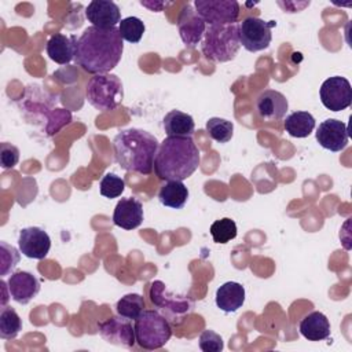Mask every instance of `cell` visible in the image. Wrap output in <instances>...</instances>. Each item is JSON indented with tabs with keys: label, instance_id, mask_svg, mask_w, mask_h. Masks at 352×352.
<instances>
[{
	"label": "cell",
	"instance_id": "1",
	"mask_svg": "<svg viewBox=\"0 0 352 352\" xmlns=\"http://www.w3.org/2000/svg\"><path fill=\"white\" fill-rule=\"evenodd\" d=\"M124 51L118 28L100 29L88 26L77 41L74 60L91 74H106L121 60Z\"/></svg>",
	"mask_w": 352,
	"mask_h": 352
},
{
	"label": "cell",
	"instance_id": "2",
	"mask_svg": "<svg viewBox=\"0 0 352 352\" xmlns=\"http://www.w3.org/2000/svg\"><path fill=\"white\" fill-rule=\"evenodd\" d=\"M199 161V148L191 138L168 136L158 146L154 172L160 180L183 182L197 170Z\"/></svg>",
	"mask_w": 352,
	"mask_h": 352
},
{
	"label": "cell",
	"instance_id": "3",
	"mask_svg": "<svg viewBox=\"0 0 352 352\" xmlns=\"http://www.w3.org/2000/svg\"><path fill=\"white\" fill-rule=\"evenodd\" d=\"M158 146L157 138L140 128L122 129L113 139L117 164L122 169L139 175L151 173Z\"/></svg>",
	"mask_w": 352,
	"mask_h": 352
},
{
	"label": "cell",
	"instance_id": "4",
	"mask_svg": "<svg viewBox=\"0 0 352 352\" xmlns=\"http://www.w3.org/2000/svg\"><path fill=\"white\" fill-rule=\"evenodd\" d=\"M241 47L238 25H209L204 34L202 54L213 62L232 60Z\"/></svg>",
	"mask_w": 352,
	"mask_h": 352
},
{
	"label": "cell",
	"instance_id": "5",
	"mask_svg": "<svg viewBox=\"0 0 352 352\" xmlns=\"http://www.w3.org/2000/svg\"><path fill=\"white\" fill-rule=\"evenodd\" d=\"M133 329L138 345L148 351L162 348L172 337L169 320L155 309H143L135 319Z\"/></svg>",
	"mask_w": 352,
	"mask_h": 352
},
{
	"label": "cell",
	"instance_id": "6",
	"mask_svg": "<svg viewBox=\"0 0 352 352\" xmlns=\"http://www.w3.org/2000/svg\"><path fill=\"white\" fill-rule=\"evenodd\" d=\"M85 96L88 103L99 111L114 110L124 99V87L116 74H96L89 78Z\"/></svg>",
	"mask_w": 352,
	"mask_h": 352
},
{
	"label": "cell",
	"instance_id": "7",
	"mask_svg": "<svg viewBox=\"0 0 352 352\" xmlns=\"http://www.w3.org/2000/svg\"><path fill=\"white\" fill-rule=\"evenodd\" d=\"M276 25L275 21H264L257 16H246L238 25V36L241 45L249 52L265 50L272 40L271 29Z\"/></svg>",
	"mask_w": 352,
	"mask_h": 352
},
{
	"label": "cell",
	"instance_id": "8",
	"mask_svg": "<svg viewBox=\"0 0 352 352\" xmlns=\"http://www.w3.org/2000/svg\"><path fill=\"white\" fill-rule=\"evenodd\" d=\"M150 300L151 302L164 311H168L172 316L182 319L188 316L194 309V301L191 297L182 294L176 296L172 293L162 280H154L150 286Z\"/></svg>",
	"mask_w": 352,
	"mask_h": 352
},
{
	"label": "cell",
	"instance_id": "9",
	"mask_svg": "<svg viewBox=\"0 0 352 352\" xmlns=\"http://www.w3.org/2000/svg\"><path fill=\"white\" fill-rule=\"evenodd\" d=\"M194 7L209 25H231L239 16V4L235 0H195Z\"/></svg>",
	"mask_w": 352,
	"mask_h": 352
},
{
	"label": "cell",
	"instance_id": "10",
	"mask_svg": "<svg viewBox=\"0 0 352 352\" xmlns=\"http://www.w3.org/2000/svg\"><path fill=\"white\" fill-rule=\"evenodd\" d=\"M322 104L331 111H341L351 106L352 87L351 82L341 76H333L323 81L319 89Z\"/></svg>",
	"mask_w": 352,
	"mask_h": 352
},
{
	"label": "cell",
	"instance_id": "11",
	"mask_svg": "<svg viewBox=\"0 0 352 352\" xmlns=\"http://www.w3.org/2000/svg\"><path fill=\"white\" fill-rule=\"evenodd\" d=\"M100 337L113 345L132 348L136 342L135 329L129 319L118 315L110 316L109 319L98 323Z\"/></svg>",
	"mask_w": 352,
	"mask_h": 352
},
{
	"label": "cell",
	"instance_id": "12",
	"mask_svg": "<svg viewBox=\"0 0 352 352\" xmlns=\"http://www.w3.org/2000/svg\"><path fill=\"white\" fill-rule=\"evenodd\" d=\"M18 245L19 252L23 256L34 260H43L50 253L51 238L40 227H26L19 231Z\"/></svg>",
	"mask_w": 352,
	"mask_h": 352
},
{
	"label": "cell",
	"instance_id": "13",
	"mask_svg": "<svg viewBox=\"0 0 352 352\" xmlns=\"http://www.w3.org/2000/svg\"><path fill=\"white\" fill-rule=\"evenodd\" d=\"M315 136L323 148L333 153L344 150L348 146L349 139L346 124L336 118H327L322 121L316 129Z\"/></svg>",
	"mask_w": 352,
	"mask_h": 352
},
{
	"label": "cell",
	"instance_id": "14",
	"mask_svg": "<svg viewBox=\"0 0 352 352\" xmlns=\"http://www.w3.org/2000/svg\"><path fill=\"white\" fill-rule=\"evenodd\" d=\"M179 34L186 47H195L204 37L206 30V23L197 14L191 4L183 7L177 19Z\"/></svg>",
	"mask_w": 352,
	"mask_h": 352
},
{
	"label": "cell",
	"instance_id": "15",
	"mask_svg": "<svg viewBox=\"0 0 352 352\" xmlns=\"http://www.w3.org/2000/svg\"><path fill=\"white\" fill-rule=\"evenodd\" d=\"M85 18L95 28L113 29L121 22V11L114 1L92 0L85 8Z\"/></svg>",
	"mask_w": 352,
	"mask_h": 352
},
{
	"label": "cell",
	"instance_id": "16",
	"mask_svg": "<svg viewBox=\"0 0 352 352\" xmlns=\"http://www.w3.org/2000/svg\"><path fill=\"white\" fill-rule=\"evenodd\" d=\"M287 109L289 102L286 96L275 89H265L256 99L257 116L265 121L282 120Z\"/></svg>",
	"mask_w": 352,
	"mask_h": 352
},
{
	"label": "cell",
	"instance_id": "17",
	"mask_svg": "<svg viewBox=\"0 0 352 352\" xmlns=\"http://www.w3.org/2000/svg\"><path fill=\"white\" fill-rule=\"evenodd\" d=\"M7 287L10 290V297L15 302L25 305L38 294L40 282L33 274L28 271H18L10 275Z\"/></svg>",
	"mask_w": 352,
	"mask_h": 352
},
{
	"label": "cell",
	"instance_id": "18",
	"mask_svg": "<svg viewBox=\"0 0 352 352\" xmlns=\"http://www.w3.org/2000/svg\"><path fill=\"white\" fill-rule=\"evenodd\" d=\"M143 206L135 197L121 198L113 212V223L124 230H135L143 221Z\"/></svg>",
	"mask_w": 352,
	"mask_h": 352
},
{
	"label": "cell",
	"instance_id": "19",
	"mask_svg": "<svg viewBox=\"0 0 352 352\" xmlns=\"http://www.w3.org/2000/svg\"><path fill=\"white\" fill-rule=\"evenodd\" d=\"M77 41L78 40L76 38V36L55 33L48 38L45 44L47 55L58 65L70 63L76 58Z\"/></svg>",
	"mask_w": 352,
	"mask_h": 352
},
{
	"label": "cell",
	"instance_id": "20",
	"mask_svg": "<svg viewBox=\"0 0 352 352\" xmlns=\"http://www.w3.org/2000/svg\"><path fill=\"white\" fill-rule=\"evenodd\" d=\"M298 330L308 341H322L330 336V322L324 314L314 311L300 320Z\"/></svg>",
	"mask_w": 352,
	"mask_h": 352
},
{
	"label": "cell",
	"instance_id": "21",
	"mask_svg": "<svg viewBox=\"0 0 352 352\" xmlns=\"http://www.w3.org/2000/svg\"><path fill=\"white\" fill-rule=\"evenodd\" d=\"M214 300L223 312H235L245 302V287L238 282H226L217 287Z\"/></svg>",
	"mask_w": 352,
	"mask_h": 352
},
{
	"label": "cell",
	"instance_id": "22",
	"mask_svg": "<svg viewBox=\"0 0 352 352\" xmlns=\"http://www.w3.org/2000/svg\"><path fill=\"white\" fill-rule=\"evenodd\" d=\"M162 126L168 136L191 138L195 131L194 118L180 110H170L166 113L162 120Z\"/></svg>",
	"mask_w": 352,
	"mask_h": 352
},
{
	"label": "cell",
	"instance_id": "23",
	"mask_svg": "<svg viewBox=\"0 0 352 352\" xmlns=\"http://www.w3.org/2000/svg\"><path fill=\"white\" fill-rule=\"evenodd\" d=\"M158 199L166 208L182 209L188 199V188L180 180H169L160 188Z\"/></svg>",
	"mask_w": 352,
	"mask_h": 352
},
{
	"label": "cell",
	"instance_id": "24",
	"mask_svg": "<svg viewBox=\"0 0 352 352\" xmlns=\"http://www.w3.org/2000/svg\"><path fill=\"white\" fill-rule=\"evenodd\" d=\"M285 131L293 138H307L315 129V118L309 111H293L285 118Z\"/></svg>",
	"mask_w": 352,
	"mask_h": 352
},
{
	"label": "cell",
	"instance_id": "25",
	"mask_svg": "<svg viewBox=\"0 0 352 352\" xmlns=\"http://www.w3.org/2000/svg\"><path fill=\"white\" fill-rule=\"evenodd\" d=\"M22 330V319L11 307L1 308L0 312V337L3 340H14Z\"/></svg>",
	"mask_w": 352,
	"mask_h": 352
},
{
	"label": "cell",
	"instance_id": "26",
	"mask_svg": "<svg viewBox=\"0 0 352 352\" xmlns=\"http://www.w3.org/2000/svg\"><path fill=\"white\" fill-rule=\"evenodd\" d=\"M146 308L144 298L138 293H129L121 297L116 304V311L118 315L126 319H136Z\"/></svg>",
	"mask_w": 352,
	"mask_h": 352
},
{
	"label": "cell",
	"instance_id": "27",
	"mask_svg": "<svg viewBox=\"0 0 352 352\" xmlns=\"http://www.w3.org/2000/svg\"><path fill=\"white\" fill-rule=\"evenodd\" d=\"M206 132L217 143H227L234 135V124L226 118L212 117L206 121Z\"/></svg>",
	"mask_w": 352,
	"mask_h": 352
},
{
	"label": "cell",
	"instance_id": "28",
	"mask_svg": "<svg viewBox=\"0 0 352 352\" xmlns=\"http://www.w3.org/2000/svg\"><path fill=\"white\" fill-rule=\"evenodd\" d=\"M144 30L146 26L143 21L138 16H126L121 19V22L118 23V32L121 38L132 44L139 43L142 40Z\"/></svg>",
	"mask_w": 352,
	"mask_h": 352
},
{
	"label": "cell",
	"instance_id": "29",
	"mask_svg": "<svg viewBox=\"0 0 352 352\" xmlns=\"http://www.w3.org/2000/svg\"><path fill=\"white\" fill-rule=\"evenodd\" d=\"M210 235L216 243H227L236 236V224L230 217L216 220L210 226Z\"/></svg>",
	"mask_w": 352,
	"mask_h": 352
},
{
	"label": "cell",
	"instance_id": "30",
	"mask_svg": "<svg viewBox=\"0 0 352 352\" xmlns=\"http://www.w3.org/2000/svg\"><path fill=\"white\" fill-rule=\"evenodd\" d=\"M125 190V182L116 173H106L99 183V191L106 198H117Z\"/></svg>",
	"mask_w": 352,
	"mask_h": 352
},
{
	"label": "cell",
	"instance_id": "31",
	"mask_svg": "<svg viewBox=\"0 0 352 352\" xmlns=\"http://www.w3.org/2000/svg\"><path fill=\"white\" fill-rule=\"evenodd\" d=\"M19 258H21V256L14 246L8 245L7 242H0V261H1L0 274H1V276L11 272L19 263Z\"/></svg>",
	"mask_w": 352,
	"mask_h": 352
},
{
	"label": "cell",
	"instance_id": "32",
	"mask_svg": "<svg viewBox=\"0 0 352 352\" xmlns=\"http://www.w3.org/2000/svg\"><path fill=\"white\" fill-rule=\"evenodd\" d=\"M199 348L204 352H220L224 348L223 338L213 330H204L199 336Z\"/></svg>",
	"mask_w": 352,
	"mask_h": 352
},
{
	"label": "cell",
	"instance_id": "33",
	"mask_svg": "<svg viewBox=\"0 0 352 352\" xmlns=\"http://www.w3.org/2000/svg\"><path fill=\"white\" fill-rule=\"evenodd\" d=\"M19 161V150L11 143L3 142L0 144V164L3 169L14 168Z\"/></svg>",
	"mask_w": 352,
	"mask_h": 352
}]
</instances>
